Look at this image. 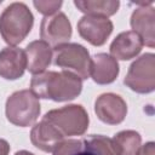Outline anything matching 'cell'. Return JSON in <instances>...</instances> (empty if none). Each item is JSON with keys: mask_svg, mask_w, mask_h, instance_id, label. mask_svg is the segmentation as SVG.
<instances>
[{"mask_svg": "<svg viewBox=\"0 0 155 155\" xmlns=\"http://www.w3.org/2000/svg\"><path fill=\"white\" fill-rule=\"evenodd\" d=\"M124 84L137 93H150L155 90V56L144 53L128 68Z\"/></svg>", "mask_w": 155, "mask_h": 155, "instance_id": "8992f818", "label": "cell"}, {"mask_svg": "<svg viewBox=\"0 0 155 155\" xmlns=\"http://www.w3.org/2000/svg\"><path fill=\"white\" fill-rule=\"evenodd\" d=\"M62 1H54V0H36L33 2V5L35 6V8L42 13L45 17H48V16H52L54 13H57V11L61 8L62 6Z\"/></svg>", "mask_w": 155, "mask_h": 155, "instance_id": "ffe728a7", "label": "cell"}, {"mask_svg": "<svg viewBox=\"0 0 155 155\" xmlns=\"http://www.w3.org/2000/svg\"><path fill=\"white\" fill-rule=\"evenodd\" d=\"M113 22L105 17L85 15L78 22L79 35L93 46H102L113 33Z\"/></svg>", "mask_w": 155, "mask_h": 155, "instance_id": "ba28073f", "label": "cell"}, {"mask_svg": "<svg viewBox=\"0 0 155 155\" xmlns=\"http://www.w3.org/2000/svg\"><path fill=\"white\" fill-rule=\"evenodd\" d=\"M74 5L78 10L88 16L105 17L113 16L117 12L120 7V1L117 0H75Z\"/></svg>", "mask_w": 155, "mask_h": 155, "instance_id": "2e32d148", "label": "cell"}, {"mask_svg": "<svg viewBox=\"0 0 155 155\" xmlns=\"http://www.w3.org/2000/svg\"><path fill=\"white\" fill-rule=\"evenodd\" d=\"M117 155H138L142 137L133 130H125L116 133L113 138Z\"/></svg>", "mask_w": 155, "mask_h": 155, "instance_id": "e0dca14e", "label": "cell"}, {"mask_svg": "<svg viewBox=\"0 0 155 155\" xmlns=\"http://www.w3.org/2000/svg\"><path fill=\"white\" fill-rule=\"evenodd\" d=\"M120 68L117 61L108 53H96L91 58L90 76L98 85H108L116 80Z\"/></svg>", "mask_w": 155, "mask_h": 155, "instance_id": "7c38bea8", "label": "cell"}, {"mask_svg": "<svg viewBox=\"0 0 155 155\" xmlns=\"http://www.w3.org/2000/svg\"><path fill=\"white\" fill-rule=\"evenodd\" d=\"M34 16L23 2L10 4L0 15V35L6 44L16 46L30 33Z\"/></svg>", "mask_w": 155, "mask_h": 155, "instance_id": "7a4b0ae2", "label": "cell"}, {"mask_svg": "<svg viewBox=\"0 0 155 155\" xmlns=\"http://www.w3.org/2000/svg\"><path fill=\"white\" fill-rule=\"evenodd\" d=\"M41 111L39 98L30 90H21L12 93L5 105L7 120L15 126H31Z\"/></svg>", "mask_w": 155, "mask_h": 155, "instance_id": "277c9868", "label": "cell"}, {"mask_svg": "<svg viewBox=\"0 0 155 155\" xmlns=\"http://www.w3.org/2000/svg\"><path fill=\"white\" fill-rule=\"evenodd\" d=\"M94 113L97 117L108 125L121 124L127 114V104L115 93H103L94 103Z\"/></svg>", "mask_w": 155, "mask_h": 155, "instance_id": "9c48e42d", "label": "cell"}, {"mask_svg": "<svg viewBox=\"0 0 155 155\" xmlns=\"http://www.w3.org/2000/svg\"><path fill=\"white\" fill-rule=\"evenodd\" d=\"M63 137L81 136L88 127V114L80 104H70L47 111L44 117Z\"/></svg>", "mask_w": 155, "mask_h": 155, "instance_id": "3957f363", "label": "cell"}, {"mask_svg": "<svg viewBox=\"0 0 155 155\" xmlns=\"http://www.w3.org/2000/svg\"><path fill=\"white\" fill-rule=\"evenodd\" d=\"M27 69V58L23 50L7 46L0 51V76L6 80H17Z\"/></svg>", "mask_w": 155, "mask_h": 155, "instance_id": "8fae6325", "label": "cell"}, {"mask_svg": "<svg viewBox=\"0 0 155 155\" xmlns=\"http://www.w3.org/2000/svg\"><path fill=\"white\" fill-rule=\"evenodd\" d=\"M75 155H94V154H92L91 151H88V150H85L84 148H82V150H80L79 153H76Z\"/></svg>", "mask_w": 155, "mask_h": 155, "instance_id": "603a6c76", "label": "cell"}, {"mask_svg": "<svg viewBox=\"0 0 155 155\" xmlns=\"http://www.w3.org/2000/svg\"><path fill=\"white\" fill-rule=\"evenodd\" d=\"M1 2H2V0H0V4H1Z\"/></svg>", "mask_w": 155, "mask_h": 155, "instance_id": "d4e9b609", "label": "cell"}, {"mask_svg": "<svg viewBox=\"0 0 155 155\" xmlns=\"http://www.w3.org/2000/svg\"><path fill=\"white\" fill-rule=\"evenodd\" d=\"M15 155H34V154L30 153V151H27V150H19V151H17Z\"/></svg>", "mask_w": 155, "mask_h": 155, "instance_id": "cb8c5ba5", "label": "cell"}, {"mask_svg": "<svg viewBox=\"0 0 155 155\" xmlns=\"http://www.w3.org/2000/svg\"><path fill=\"white\" fill-rule=\"evenodd\" d=\"M140 38L132 30L120 33L110 44V54L115 59L128 61L139 54L143 47Z\"/></svg>", "mask_w": 155, "mask_h": 155, "instance_id": "5bb4252c", "label": "cell"}, {"mask_svg": "<svg viewBox=\"0 0 155 155\" xmlns=\"http://www.w3.org/2000/svg\"><path fill=\"white\" fill-rule=\"evenodd\" d=\"M10 153V144L7 140L0 138V155H8Z\"/></svg>", "mask_w": 155, "mask_h": 155, "instance_id": "7402d4cb", "label": "cell"}, {"mask_svg": "<svg viewBox=\"0 0 155 155\" xmlns=\"http://www.w3.org/2000/svg\"><path fill=\"white\" fill-rule=\"evenodd\" d=\"M138 155H155V144L153 142H148L143 147H140Z\"/></svg>", "mask_w": 155, "mask_h": 155, "instance_id": "44dd1931", "label": "cell"}, {"mask_svg": "<svg viewBox=\"0 0 155 155\" xmlns=\"http://www.w3.org/2000/svg\"><path fill=\"white\" fill-rule=\"evenodd\" d=\"M30 91L38 98L54 102L73 101L82 91V80L67 70H48L31 78Z\"/></svg>", "mask_w": 155, "mask_h": 155, "instance_id": "6da1fadb", "label": "cell"}, {"mask_svg": "<svg viewBox=\"0 0 155 155\" xmlns=\"http://www.w3.org/2000/svg\"><path fill=\"white\" fill-rule=\"evenodd\" d=\"M62 140H64V137L45 119L34 125L30 131V142L45 153H52Z\"/></svg>", "mask_w": 155, "mask_h": 155, "instance_id": "9a60e30c", "label": "cell"}, {"mask_svg": "<svg viewBox=\"0 0 155 155\" xmlns=\"http://www.w3.org/2000/svg\"><path fill=\"white\" fill-rule=\"evenodd\" d=\"M27 69L30 74L38 75L48 68L52 59V48L42 40H35L27 45L25 50Z\"/></svg>", "mask_w": 155, "mask_h": 155, "instance_id": "4fadbf2b", "label": "cell"}, {"mask_svg": "<svg viewBox=\"0 0 155 155\" xmlns=\"http://www.w3.org/2000/svg\"><path fill=\"white\" fill-rule=\"evenodd\" d=\"M153 2L143 4L137 7L131 16V27L142 40L143 45L148 47L155 46V10Z\"/></svg>", "mask_w": 155, "mask_h": 155, "instance_id": "30bf717a", "label": "cell"}, {"mask_svg": "<svg viewBox=\"0 0 155 155\" xmlns=\"http://www.w3.org/2000/svg\"><path fill=\"white\" fill-rule=\"evenodd\" d=\"M52 58L53 64L62 68V70L70 71L81 80L90 78L91 57L87 48H85L82 45L76 42L62 45L54 48Z\"/></svg>", "mask_w": 155, "mask_h": 155, "instance_id": "5b68a950", "label": "cell"}, {"mask_svg": "<svg viewBox=\"0 0 155 155\" xmlns=\"http://www.w3.org/2000/svg\"><path fill=\"white\" fill-rule=\"evenodd\" d=\"M40 36L51 48L68 44L71 38V24L63 12L44 17L40 25Z\"/></svg>", "mask_w": 155, "mask_h": 155, "instance_id": "52a82bcc", "label": "cell"}, {"mask_svg": "<svg viewBox=\"0 0 155 155\" xmlns=\"http://www.w3.org/2000/svg\"><path fill=\"white\" fill-rule=\"evenodd\" d=\"M82 140V148L94 155H117L111 138L102 134H91Z\"/></svg>", "mask_w": 155, "mask_h": 155, "instance_id": "ac0fdd59", "label": "cell"}, {"mask_svg": "<svg viewBox=\"0 0 155 155\" xmlns=\"http://www.w3.org/2000/svg\"><path fill=\"white\" fill-rule=\"evenodd\" d=\"M80 150H82L81 139H67L62 140L52 153L53 155H75Z\"/></svg>", "mask_w": 155, "mask_h": 155, "instance_id": "d6986e66", "label": "cell"}]
</instances>
